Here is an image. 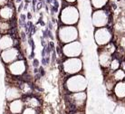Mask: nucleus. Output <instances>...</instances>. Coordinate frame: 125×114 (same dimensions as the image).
Returning <instances> with one entry per match:
<instances>
[{
    "instance_id": "f257e3e1",
    "label": "nucleus",
    "mask_w": 125,
    "mask_h": 114,
    "mask_svg": "<svg viewBox=\"0 0 125 114\" xmlns=\"http://www.w3.org/2000/svg\"><path fill=\"white\" fill-rule=\"evenodd\" d=\"M88 88V80L83 73L67 76L62 82L63 94L85 92Z\"/></svg>"
},
{
    "instance_id": "f03ea898",
    "label": "nucleus",
    "mask_w": 125,
    "mask_h": 114,
    "mask_svg": "<svg viewBox=\"0 0 125 114\" xmlns=\"http://www.w3.org/2000/svg\"><path fill=\"white\" fill-rule=\"evenodd\" d=\"M65 102L66 113L75 111H84L87 103L88 95L86 91L80 93H65L63 94Z\"/></svg>"
},
{
    "instance_id": "7ed1b4c3",
    "label": "nucleus",
    "mask_w": 125,
    "mask_h": 114,
    "mask_svg": "<svg viewBox=\"0 0 125 114\" xmlns=\"http://www.w3.org/2000/svg\"><path fill=\"white\" fill-rule=\"evenodd\" d=\"M80 20V11L75 5L62 6L59 15V22L62 25H76Z\"/></svg>"
},
{
    "instance_id": "20e7f679",
    "label": "nucleus",
    "mask_w": 125,
    "mask_h": 114,
    "mask_svg": "<svg viewBox=\"0 0 125 114\" xmlns=\"http://www.w3.org/2000/svg\"><path fill=\"white\" fill-rule=\"evenodd\" d=\"M57 40L60 44L72 43L78 40L79 31L75 25H59L56 31Z\"/></svg>"
},
{
    "instance_id": "39448f33",
    "label": "nucleus",
    "mask_w": 125,
    "mask_h": 114,
    "mask_svg": "<svg viewBox=\"0 0 125 114\" xmlns=\"http://www.w3.org/2000/svg\"><path fill=\"white\" fill-rule=\"evenodd\" d=\"M61 71L67 76L74 75L83 73V62L81 57L73 58H63L61 62Z\"/></svg>"
},
{
    "instance_id": "423d86ee",
    "label": "nucleus",
    "mask_w": 125,
    "mask_h": 114,
    "mask_svg": "<svg viewBox=\"0 0 125 114\" xmlns=\"http://www.w3.org/2000/svg\"><path fill=\"white\" fill-rule=\"evenodd\" d=\"M92 25L95 28H101L109 26L110 24H112V15L109 10L105 9H98L94 10L91 15Z\"/></svg>"
},
{
    "instance_id": "0eeeda50",
    "label": "nucleus",
    "mask_w": 125,
    "mask_h": 114,
    "mask_svg": "<svg viewBox=\"0 0 125 114\" xmlns=\"http://www.w3.org/2000/svg\"><path fill=\"white\" fill-rule=\"evenodd\" d=\"M94 42L99 47H103L113 40V28L111 26L95 28L94 32Z\"/></svg>"
},
{
    "instance_id": "6e6552de",
    "label": "nucleus",
    "mask_w": 125,
    "mask_h": 114,
    "mask_svg": "<svg viewBox=\"0 0 125 114\" xmlns=\"http://www.w3.org/2000/svg\"><path fill=\"white\" fill-rule=\"evenodd\" d=\"M6 74L14 78H21L28 72L27 62L25 58L19 59L16 62L6 65Z\"/></svg>"
},
{
    "instance_id": "1a4fd4ad",
    "label": "nucleus",
    "mask_w": 125,
    "mask_h": 114,
    "mask_svg": "<svg viewBox=\"0 0 125 114\" xmlns=\"http://www.w3.org/2000/svg\"><path fill=\"white\" fill-rule=\"evenodd\" d=\"M62 55L64 58H73V57H81L83 54V43L79 40H76L72 43L61 44Z\"/></svg>"
},
{
    "instance_id": "9d476101",
    "label": "nucleus",
    "mask_w": 125,
    "mask_h": 114,
    "mask_svg": "<svg viewBox=\"0 0 125 114\" xmlns=\"http://www.w3.org/2000/svg\"><path fill=\"white\" fill-rule=\"evenodd\" d=\"M21 49L18 46L12 47L10 49L5 50L0 52V59L5 65H8L12 62H16L19 59H24Z\"/></svg>"
},
{
    "instance_id": "9b49d317",
    "label": "nucleus",
    "mask_w": 125,
    "mask_h": 114,
    "mask_svg": "<svg viewBox=\"0 0 125 114\" xmlns=\"http://www.w3.org/2000/svg\"><path fill=\"white\" fill-rule=\"evenodd\" d=\"M25 107V102H24L23 98L16 99L12 102H6V105L4 111L9 112L10 114H22Z\"/></svg>"
},
{
    "instance_id": "f8f14e48",
    "label": "nucleus",
    "mask_w": 125,
    "mask_h": 114,
    "mask_svg": "<svg viewBox=\"0 0 125 114\" xmlns=\"http://www.w3.org/2000/svg\"><path fill=\"white\" fill-rule=\"evenodd\" d=\"M17 42H18V39L12 34H1L0 35V52L17 46Z\"/></svg>"
},
{
    "instance_id": "ddd939ff",
    "label": "nucleus",
    "mask_w": 125,
    "mask_h": 114,
    "mask_svg": "<svg viewBox=\"0 0 125 114\" xmlns=\"http://www.w3.org/2000/svg\"><path fill=\"white\" fill-rule=\"evenodd\" d=\"M23 98V94L19 87L16 84H6V93H5V99L6 102H12L16 99Z\"/></svg>"
},
{
    "instance_id": "4468645a",
    "label": "nucleus",
    "mask_w": 125,
    "mask_h": 114,
    "mask_svg": "<svg viewBox=\"0 0 125 114\" xmlns=\"http://www.w3.org/2000/svg\"><path fill=\"white\" fill-rule=\"evenodd\" d=\"M16 16V9L13 5H6L0 7V20L13 21Z\"/></svg>"
},
{
    "instance_id": "2eb2a0df",
    "label": "nucleus",
    "mask_w": 125,
    "mask_h": 114,
    "mask_svg": "<svg viewBox=\"0 0 125 114\" xmlns=\"http://www.w3.org/2000/svg\"><path fill=\"white\" fill-rule=\"evenodd\" d=\"M23 100L25 102V107H30V108H34L41 111L42 106H43V102L37 95L33 94V95L25 96V97H23Z\"/></svg>"
},
{
    "instance_id": "dca6fc26",
    "label": "nucleus",
    "mask_w": 125,
    "mask_h": 114,
    "mask_svg": "<svg viewBox=\"0 0 125 114\" xmlns=\"http://www.w3.org/2000/svg\"><path fill=\"white\" fill-rule=\"evenodd\" d=\"M113 94L116 101H121V102L123 101V99L125 98V80L115 83Z\"/></svg>"
},
{
    "instance_id": "f3484780",
    "label": "nucleus",
    "mask_w": 125,
    "mask_h": 114,
    "mask_svg": "<svg viewBox=\"0 0 125 114\" xmlns=\"http://www.w3.org/2000/svg\"><path fill=\"white\" fill-rule=\"evenodd\" d=\"M15 19L13 21H3L0 20V35L1 34H10L13 28H15Z\"/></svg>"
},
{
    "instance_id": "a211bd4d",
    "label": "nucleus",
    "mask_w": 125,
    "mask_h": 114,
    "mask_svg": "<svg viewBox=\"0 0 125 114\" xmlns=\"http://www.w3.org/2000/svg\"><path fill=\"white\" fill-rule=\"evenodd\" d=\"M121 62H122L121 56H116L115 53H114L113 55L112 62L110 63L109 69H108L109 73H113V72L117 71L118 69H120V67H121Z\"/></svg>"
},
{
    "instance_id": "6ab92c4d",
    "label": "nucleus",
    "mask_w": 125,
    "mask_h": 114,
    "mask_svg": "<svg viewBox=\"0 0 125 114\" xmlns=\"http://www.w3.org/2000/svg\"><path fill=\"white\" fill-rule=\"evenodd\" d=\"M109 0H90L91 6L94 10L103 9L108 5Z\"/></svg>"
},
{
    "instance_id": "aec40b11",
    "label": "nucleus",
    "mask_w": 125,
    "mask_h": 114,
    "mask_svg": "<svg viewBox=\"0 0 125 114\" xmlns=\"http://www.w3.org/2000/svg\"><path fill=\"white\" fill-rule=\"evenodd\" d=\"M111 76L113 77V79L115 81L116 83L122 82V81L125 80V72L122 71V69H118L117 71L111 73Z\"/></svg>"
},
{
    "instance_id": "412c9836",
    "label": "nucleus",
    "mask_w": 125,
    "mask_h": 114,
    "mask_svg": "<svg viewBox=\"0 0 125 114\" xmlns=\"http://www.w3.org/2000/svg\"><path fill=\"white\" fill-rule=\"evenodd\" d=\"M41 111L36 110L34 108H30V107H25L22 114H40Z\"/></svg>"
},
{
    "instance_id": "4be33fe9",
    "label": "nucleus",
    "mask_w": 125,
    "mask_h": 114,
    "mask_svg": "<svg viewBox=\"0 0 125 114\" xmlns=\"http://www.w3.org/2000/svg\"><path fill=\"white\" fill-rule=\"evenodd\" d=\"M32 65H33V67L34 68H39L40 66V62H39V60L37 58H34L32 60Z\"/></svg>"
},
{
    "instance_id": "5701e85b",
    "label": "nucleus",
    "mask_w": 125,
    "mask_h": 114,
    "mask_svg": "<svg viewBox=\"0 0 125 114\" xmlns=\"http://www.w3.org/2000/svg\"><path fill=\"white\" fill-rule=\"evenodd\" d=\"M19 38H20V39H21L23 42H25V41H26V33L25 32V30H24V31L20 32V34H19Z\"/></svg>"
},
{
    "instance_id": "b1692460",
    "label": "nucleus",
    "mask_w": 125,
    "mask_h": 114,
    "mask_svg": "<svg viewBox=\"0 0 125 114\" xmlns=\"http://www.w3.org/2000/svg\"><path fill=\"white\" fill-rule=\"evenodd\" d=\"M38 71H39V73L41 74V76H42V77H44V75H45V70H44V66L40 65L39 68H38Z\"/></svg>"
},
{
    "instance_id": "393cba45",
    "label": "nucleus",
    "mask_w": 125,
    "mask_h": 114,
    "mask_svg": "<svg viewBox=\"0 0 125 114\" xmlns=\"http://www.w3.org/2000/svg\"><path fill=\"white\" fill-rule=\"evenodd\" d=\"M9 1L10 0H0V7L8 5V4H9Z\"/></svg>"
},
{
    "instance_id": "a878e982",
    "label": "nucleus",
    "mask_w": 125,
    "mask_h": 114,
    "mask_svg": "<svg viewBox=\"0 0 125 114\" xmlns=\"http://www.w3.org/2000/svg\"><path fill=\"white\" fill-rule=\"evenodd\" d=\"M63 1L65 5H74L77 2V0H63Z\"/></svg>"
},
{
    "instance_id": "bb28decb",
    "label": "nucleus",
    "mask_w": 125,
    "mask_h": 114,
    "mask_svg": "<svg viewBox=\"0 0 125 114\" xmlns=\"http://www.w3.org/2000/svg\"><path fill=\"white\" fill-rule=\"evenodd\" d=\"M66 114H85L84 111H71V112H67Z\"/></svg>"
},
{
    "instance_id": "cd10ccee",
    "label": "nucleus",
    "mask_w": 125,
    "mask_h": 114,
    "mask_svg": "<svg viewBox=\"0 0 125 114\" xmlns=\"http://www.w3.org/2000/svg\"><path fill=\"white\" fill-rule=\"evenodd\" d=\"M19 18L21 19L23 22H25V23H26V20H27V17H26V15H25V14H20V16H19Z\"/></svg>"
},
{
    "instance_id": "c85d7f7f",
    "label": "nucleus",
    "mask_w": 125,
    "mask_h": 114,
    "mask_svg": "<svg viewBox=\"0 0 125 114\" xmlns=\"http://www.w3.org/2000/svg\"><path fill=\"white\" fill-rule=\"evenodd\" d=\"M47 28H48L49 30H51V31L53 29V23H52L51 21L47 22Z\"/></svg>"
},
{
    "instance_id": "c756f323",
    "label": "nucleus",
    "mask_w": 125,
    "mask_h": 114,
    "mask_svg": "<svg viewBox=\"0 0 125 114\" xmlns=\"http://www.w3.org/2000/svg\"><path fill=\"white\" fill-rule=\"evenodd\" d=\"M120 69H122V71L125 72V60H122V62H121V67Z\"/></svg>"
},
{
    "instance_id": "7c9ffc66",
    "label": "nucleus",
    "mask_w": 125,
    "mask_h": 114,
    "mask_svg": "<svg viewBox=\"0 0 125 114\" xmlns=\"http://www.w3.org/2000/svg\"><path fill=\"white\" fill-rule=\"evenodd\" d=\"M24 6H25V4H24V2H21L20 3V5H19V6H18V12H21L22 11V9L24 8Z\"/></svg>"
},
{
    "instance_id": "2f4dec72",
    "label": "nucleus",
    "mask_w": 125,
    "mask_h": 114,
    "mask_svg": "<svg viewBox=\"0 0 125 114\" xmlns=\"http://www.w3.org/2000/svg\"><path fill=\"white\" fill-rule=\"evenodd\" d=\"M34 56H35V53H34V51H32V52H31V54H30V58H31L32 60H33V59H34V58H35Z\"/></svg>"
},
{
    "instance_id": "473e14b6",
    "label": "nucleus",
    "mask_w": 125,
    "mask_h": 114,
    "mask_svg": "<svg viewBox=\"0 0 125 114\" xmlns=\"http://www.w3.org/2000/svg\"><path fill=\"white\" fill-rule=\"evenodd\" d=\"M52 23H53V25H54V24H56L57 21H56V19L54 18V16H52Z\"/></svg>"
},
{
    "instance_id": "72a5a7b5",
    "label": "nucleus",
    "mask_w": 125,
    "mask_h": 114,
    "mask_svg": "<svg viewBox=\"0 0 125 114\" xmlns=\"http://www.w3.org/2000/svg\"><path fill=\"white\" fill-rule=\"evenodd\" d=\"M26 17H27V19H28V20H31V19H32V15L30 14V13H27V14H26Z\"/></svg>"
},
{
    "instance_id": "f704fd0d",
    "label": "nucleus",
    "mask_w": 125,
    "mask_h": 114,
    "mask_svg": "<svg viewBox=\"0 0 125 114\" xmlns=\"http://www.w3.org/2000/svg\"><path fill=\"white\" fill-rule=\"evenodd\" d=\"M46 3L47 4H51V3H52V0H46Z\"/></svg>"
},
{
    "instance_id": "c9c22d12",
    "label": "nucleus",
    "mask_w": 125,
    "mask_h": 114,
    "mask_svg": "<svg viewBox=\"0 0 125 114\" xmlns=\"http://www.w3.org/2000/svg\"><path fill=\"white\" fill-rule=\"evenodd\" d=\"M3 114H10L9 112H7V111H4V113Z\"/></svg>"
},
{
    "instance_id": "e433bc0d",
    "label": "nucleus",
    "mask_w": 125,
    "mask_h": 114,
    "mask_svg": "<svg viewBox=\"0 0 125 114\" xmlns=\"http://www.w3.org/2000/svg\"><path fill=\"white\" fill-rule=\"evenodd\" d=\"M122 103H123V104H124V105H125V98H124V99H123V101H122Z\"/></svg>"
},
{
    "instance_id": "4c0bfd02",
    "label": "nucleus",
    "mask_w": 125,
    "mask_h": 114,
    "mask_svg": "<svg viewBox=\"0 0 125 114\" xmlns=\"http://www.w3.org/2000/svg\"><path fill=\"white\" fill-rule=\"evenodd\" d=\"M118 1H121V0H118Z\"/></svg>"
},
{
    "instance_id": "58836bf2",
    "label": "nucleus",
    "mask_w": 125,
    "mask_h": 114,
    "mask_svg": "<svg viewBox=\"0 0 125 114\" xmlns=\"http://www.w3.org/2000/svg\"><path fill=\"white\" fill-rule=\"evenodd\" d=\"M40 114H42V113H40Z\"/></svg>"
}]
</instances>
